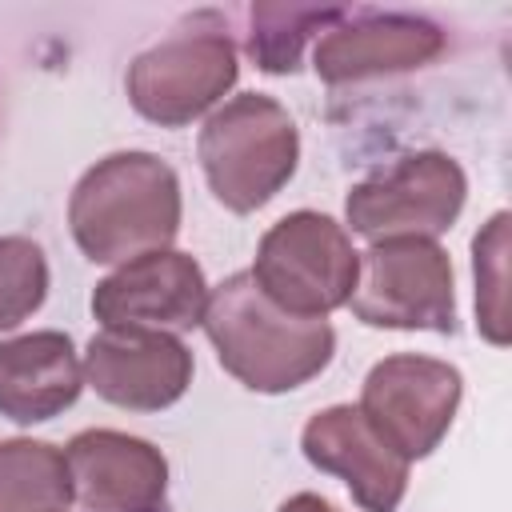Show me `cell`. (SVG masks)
I'll return each mask as SVG.
<instances>
[{
  "instance_id": "obj_1",
  "label": "cell",
  "mask_w": 512,
  "mask_h": 512,
  "mask_svg": "<svg viewBox=\"0 0 512 512\" xmlns=\"http://www.w3.org/2000/svg\"><path fill=\"white\" fill-rule=\"evenodd\" d=\"M224 372L252 392H292L320 376L336 352L328 320H304L272 304L252 272L228 276L208 292L200 316Z\"/></svg>"
},
{
  "instance_id": "obj_2",
  "label": "cell",
  "mask_w": 512,
  "mask_h": 512,
  "mask_svg": "<svg viewBox=\"0 0 512 512\" xmlns=\"http://www.w3.org/2000/svg\"><path fill=\"white\" fill-rule=\"evenodd\" d=\"M68 224L96 264L160 252L180 232V180L152 152H112L72 188Z\"/></svg>"
},
{
  "instance_id": "obj_3",
  "label": "cell",
  "mask_w": 512,
  "mask_h": 512,
  "mask_svg": "<svg viewBox=\"0 0 512 512\" xmlns=\"http://www.w3.org/2000/svg\"><path fill=\"white\" fill-rule=\"evenodd\" d=\"M300 136L292 116L260 92L232 96L200 128V168L228 212L264 208L296 172Z\"/></svg>"
},
{
  "instance_id": "obj_4",
  "label": "cell",
  "mask_w": 512,
  "mask_h": 512,
  "mask_svg": "<svg viewBox=\"0 0 512 512\" xmlns=\"http://www.w3.org/2000/svg\"><path fill=\"white\" fill-rule=\"evenodd\" d=\"M360 252L348 232L324 212H288L276 220L256 248L252 280L260 292L292 316L328 320V312L344 308L356 288Z\"/></svg>"
},
{
  "instance_id": "obj_5",
  "label": "cell",
  "mask_w": 512,
  "mask_h": 512,
  "mask_svg": "<svg viewBox=\"0 0 512 512\" xmlns=\"http://www.w3.org/2000/svg\"><path fill=\"white\" fill-rule=\"evenodd\" d=\"M348 304L368 328L452 332V260L436 240L424 236L376 240L356 264V288Z\"/></svg>"
},
{
  "instance_id": "obj_6",
  "label": "cell",
  "mask_w": 512,
  "mask_h": 512,
  "mask_svg": "<svg viewBox=\"0 0 512 512\" xmlns=\"http://www.w3.org/2000/svg\"><path fill=\"white\" fill-rule=\"evenodd\" d=\"M236 72V48L224 28H204V16H196L188 28H176L168 40L132 60L128 100L144 120L160 128H184L224 100V92L236 84Z\"/></svg>"
},
{
  "instance_id": "obj_7",
  "label": "cell",
  "mask_w": 512,
  "mask_h": 512,
  "mask_svg": "<svg viewBox=\"0 0 512 512\" xmlns=\"http://www.w3.org/2000/svg\"><path fill=\"white\" fill-rule=\"evenodd\" d=\"M468 196L464 168L444 152H412L392 168L360 180L348 200V224L356 236L392 240V236H424L436 240L452 228Z\"/></svg>"
},
{
  "instance_id": "obj_8",
  "label": "cell",
  "mask_w": 512,
  "mask_h": 512,
  "mask_svg": "<svg viewBox=\"0 0 512 512\" xmlns=\"http://www.w3.org/2000/svg\"><path fill=\"white\" fill-rule=\"evenodd\" d=\"M460 392H464V380L452 364L400 352L372 364L356 408L412 464L448 436L452 416L460 408Z\"/></svg>"
},
{
  "instance_id": "obj_9",
  "label": "cell",
  "mask_w": 512,
  "mask_h": 512,
  "mask_svg": "<svg viewBox=\"0 0 512 512\" xmlns=\"http://www.w3.org/2000/svg\"><path fill=\"white\" fill-rule=\"evenodd\" d=\"M208 304V280L188 252L160 248L120 264L92 292V316L104 328L188 332Z\"/></svg>"
},
{
  "instance_id": "obj_10",
  "label": "cell",
  "mask_w": 512,
  "mask_h": 512,
  "mask_svg": "<svg viewBox=\"0 0 512 512\" xmlns=\"http://www.w3.org/2000/svg\"><path fill=\"white\" fill-rule=\"evenodd\" d=\"M84 384L116 408L160 412L192 384V352L168 332L104 328L84 348Z\"/></svg>"
},
{
  "instance_id": "obj_11",
  "label": "cell",
  "mask_w": 512,
  "mask_h": 512,
  "mask_svg": "<svg viewBox=\"0 0 512 512\" xmlns=\"http://www.w3.org/2000/svg\"><path fill=\"white\" fill-rule=\"evenodd\" d=\"M304 456L348 484L364 512H396L408 492V460L352 404H332L304 424Z\"/></svg>"
},
{
  "instance_id": "obj_12",
  "label": "cell",
  "mask_w": 512,
  "mask_h": 512,
  "mask_svg": "<svg viewBox=\"0 0 512 512\" xmlns=\"http://www.w3.org/2000/svg\"><path fill=\"white\" fill-rule=\"evenodd\" d=\"M72 496L88 512H152L168 488V460L140 436L88 428L64 448Z\"/></svg>"
},
{
  "instance_id": "obj_13",
  "label": "cell",
  "mask_w": 512,
  "mask_h": 512,
  "mask_svg": "<svg viewBox=\"0 0 512 512\" xmlns=\"http://www.w3.org/2000/svg\"><path fill=\"white\" fill-rule=\"evenodd\" d=\"M340 20L320 36L312 56L324 84H356L408 72L444 52V32L420 16H360L348 24Z\"/></svg>"
},
{
  "instance_id": "obj_14",
  "label": "cell",
  "mask_w": 512,
  "mask_h": 512,
  "mask_svg": "<svg viewBox=\"0 0 512 512\" xmlns=\"http://www.w3.org/2000/svg\"><path fill=\"white\" fill-rule=\"evenodd\" d=\"M84 388V364L64 332H28L0 340V416L40 424L72 408Z\"/></svg>"
},
{
  "instance_id": "obj_15",
  "label": "cell",
  "mask_w": 512,
  "mask_h": 512,
  "mask_svg": "<svg viewBox=\"0 0 512 512\" xmlns=\"http://www.w3.org/2000/svg\"><path fill=\"white\" fill-rule=\"evenodd\" d=\"M72 476L44 440H0V512H68Z\"/></svg>"
},
{
  "instance_id": "obj_16",
  "label": "cell",
  "mask_w": 512,
  "mask_h": 512,
  "mask_svg": "<svg viewBox=\"0 0 512 512\" xmlns=\"http://www.w3.org/2000/svg\"><path fill=\"white\" fill-rule=\"evenodd\" d=\"M476 268V328L488 344H508V212H496L472 240Z\"/></svg>"
},
{
  "instance_id": "obj_17",
  "label": "cell",
  "mask_w": 512,
  "mask_h": 512,
  "mask_svg": "<svg viewBox=\"0 0 512 512\" xmlns=\"http://www.w3.org/2000/svg\"><path fill=\"white\" fill-rule=\"evenodd\" d=\"M344 12L340 8H252V32H248V52L264 72H292L300 64L304 40L320 24H336Z\"/></svg>"
},
{
  "instance_id": "obj_18",
  "label": "cell",
  "mask_w": 512,
  "mask_h": 512,
  "mask_svg": "<svg viewBox=\"0 0 512 512\" xmlns=\"http://www.w3.org/2000/svg\"><path fill=\"white\" fill-rule=\"evenodd\" d=\"M48 296V260L28 236H0V332L28 320Z\"/></svg>"
},
{
  "instance_id": "obj_19",
  "label": "cell",
  "mask_w": 512,
  "mask_h": 512,
  "mask_svg": "<svg viewBox=\"0 0 512 512\" xmlns=\"http://www.w3.org/2000/svg\"><path fill=\"white\" fill-rule=\"evenodd\" d=\"M276 512H336L328 500H320V496H312V492H296V496H288Z\"/></svg>"
}]
</instances>
